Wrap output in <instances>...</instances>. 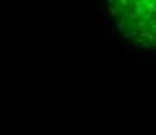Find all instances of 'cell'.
<instances>
[{"mask_svg": "<svg viewBox=\"0 0 156 135\" xmlns=\"http://www.w3.org/2000/svg\"><path fill=\"white\" fill-rule=\"evenodd\" d=\"M119 30L140 47L156 48V2H109Z\"/></svg>", "mask_w": 156, "mask_h": 135, "instance_id": "6da1fadb", "label": "cell"}]
</instances>
